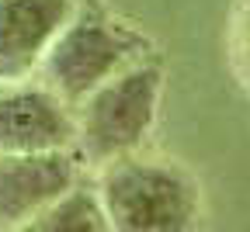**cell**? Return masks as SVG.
<instances>
[{
  "label": "cell",
  "mask_w": 250,
  "mask_h": 232,
  "mask_svg": "<svg viewBox=\"0 0 250 232\" xmlns=\"http://www.w3.org/2000/svg\"><path fill=\"white\" fill-rule=\"evenodd\" d=\"M94 194L111 232H198L202 222V187L174 159H111Z\"/></svg>",
  "instance_id": "cell-1"
},
{
  "label": "cell",
  "mask_w": 250,
  "mask_h": 232,
  "mask_svg": "<svg viewBox=\"0 0 250 232\" xmlns=\"http://www.w3.org/2000/svg\"><path fill=\"white\" fill-rule=\"evenodd\" d=\"M164 62L136 59L122 73L94 87L73 108V156L87 167H104L111 159L136 156L160 115Z\"/></svg>",
  "instance_id": "cell-2"
},
{
  "label": "cell",
  "mask_w": 250,
  "mask_h": 232,
  "mask_svg": "<svg viewBox=\"0 0 250 232\" xmlns=\"http://www.w3.org/2000/svg\"><path fill=\"white\" fill-rule=\"evenodd\" d=\"M143 56H149V39L143 31L115 21L98 7H87L70 14V21L42 56L39 73L56 97L77 108L94 87H101Z\"/></svg>",
  "instance_id": "cell-3"
},
{
  "label": "cell",
  "mask_w": 250,
  "mask_h": 232,
  "mask_svg": "<svg viewBox=\"0 0 250 232\" xmlns=\"http://www.w3.org/2000/svg\"><path fill=\"white\" fill-rule=\"evenodd\" d=\"M80 167L73 149L0 156V232L18 229L73 191L80 184Z\"/></svg>",
  "instance_id": "cell-4"
},
{
  "label": "cell",
  "mask_w": 250,
  "mask_h": 232,
  "mask_svg": "<svg viewBox=\"0 0 250 232\" xmlns=\"http://www.w3.org/2000/svg\"><path fill=\"white\" fill-rule=\"evenodd\" d=\"M73 108L45 83H7L0 90V156L73 149Z\"/></svg>",
  "instance_id": "cell-5"
},
{
  "label": "cell",
  "mask_w": 250,
  "mask_h": 232,
  "mask_svg": "<svg viewBox=\"0 0 250 232\" xmlns=\"http://www.w3.org/2000/svg\"><path fill=\"white\" fill-rule=\"evenodd\" d=\"M73 11V0H0V83L35 73Z\"/></svg>",
  "instance_id": "cell-6"
},
{
  "label": "cell",
  "mask_w": 250,
  "mask_h": 232,
  "mask_svg": "<svg viewBox=\"0 0 250 232\" xmlns=\"http://www.w3.org/2000/svg\"><path fill=\"white\" fill-rule=\"evenodd\" d=\"M11 232H111V229H108V218L98 205V194L87 184H77L59 201H52L35 218L21 222Z\"/></svg>",
  "instance_id": "cell-7"
},
{
  "label": "cell",
  "mask_w": 250,
  "mask_h": 232,
  "mask_svg": "<svg viewBox=\"0 0 250 232\" xmlns=\"http://www.w3.org/2000/svg\"><path fill=\"white\" fill-rule=\"evenodd\" d=\"M226 49H229V66L233 77L250 97V0H236L229 11V28H226Z\"/></svg>",
  "instance_id": "cell-8"
}]
</instances>
